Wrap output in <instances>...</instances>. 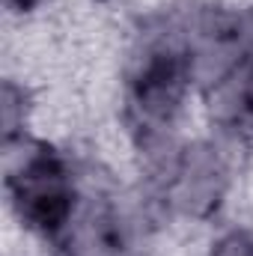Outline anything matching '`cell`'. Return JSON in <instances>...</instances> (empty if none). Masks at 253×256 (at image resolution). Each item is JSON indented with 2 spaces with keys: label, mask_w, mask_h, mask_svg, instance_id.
I'll use <instances>...</instances> for the list:
<instances>
[{
  "label": "cell",
  "mask_w": 253,
  "mask_h": 256,
  "mask_svg": "<svg viewBox=\"0 0 253 256\" xmlns=\"http://www.w3.org/2000/svg\"><path fill=\"white\" fill-rule=\"evenodd\" d=\"M98 3H102V0H98Z\"/></svg>",
  "instance_id": "obj_6"
},
{
  "label": "cell",
  "mask_w": 253,
  "mask_h": 256,
  "mask_svg": "<svg viewBox=\"0 0 253 256\" xmlns=\"http://www.w3.org/2000/svg\"><path fill=\"white\" fill-rule=\"evenodd\" d=\"M9 3V9H15V12H33L42 0H6Z\"/></svg>",
  "instance_id": "obj_5"
},
{
  "label": "cell",
  "mask_w": 253,
  "mask_h": 256,
  "mask_svg": "<svg viewBox=\"0 0 253 256\" xmlns=\"http://www.w3.org/2000/svg\"><path fill=\"white\" fill-rule=\"evenodd\" d=\"M238 102L244 108V114L253 116V66L242 74V86H238Z\"/></svg>",
  "instance_id": "obj_4"
},
{
  "label": "cell",
  "mask_w": 253,
  "mask_h": 256,
  "mask_svg": "<svg viewBox=\"0 0 253 256\" xmlns=\"http://www.w3.org/2000/svg\"><path fill=\"white\" fill-rule=\"evenodd\" d=\"M190 60L179 51H152L131 84V116L146 134H158L182 110L190 84Z\"/></svg>",
  "instance_id": "obj_2"
},
{
  "label": "cell",
  "mask_w": 253,
  "mask_h": 256,
  "mask_svg": "<svg viewBox=\"0 0 253 256\" xmlns=\"http://www.w3.org/2000/svg\"><path fill=\"white\" fill-rule=\"evenodd\" d=\"M208 256H253V238L248 232H230L212 248Z\"/></svg>",
  "instance_id": "obj_3"
},
{
  "label": "cell",
  "mask_w": 253,
  "mask_h": 256,
  "mask_svg": "<svg viewBox=\"0 0 253 256\" xmlns=\"http://www.w3.org/2000/svg\"><path fill=\"white\" fill-rule=\"evenodd\" d=\"M24 152H6V191L24 226L57 238L74 218V182L72 173L45 143L21 137Z\"/></svg>",
  "instance_id": "obj_1"
}]
</instances>
